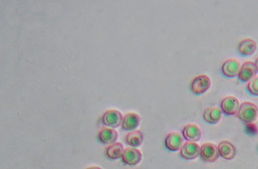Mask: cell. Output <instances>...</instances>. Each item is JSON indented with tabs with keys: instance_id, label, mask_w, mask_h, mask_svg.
<instances>
[{
	"instance_id": "cell-8",
	"label": "cell",
	"mask_w": 258,
	"mask_h": 169,
	"mask_svg": "<svg viewBox=\"0 0 258 169\" xmlns=\"http://www.w3.org/2000/svg\"><path fill=\"white\" fill-rule=\"evenodd\" d=\"M257 73L255 62L251 61H246L241 65L238 78L242 82H249L256 76Z\"/></svg>"
},
{
	"instance_id": "cell-16",
	"label": "cell",
	"mask_w": 258,
	"mask_h": 169,
	"mask_svg": "<svg viewBox=\"0 0 258 169\" xmlns=\"http://www.w3.org/2000/svg\"><path fill=\"white\" fill-rule=\"evenodd\" d=\"M222 111H221L220 107H210L205 109L203 113V118L206 122L209 124H216L220 121L221 117H222Z\"/></svg>"
},
{
	"instance_id": "cell-17",
	"label": "cell",
	"mask_w": 258,
	"mask_h": 169,
	"mask_svg": "<svg viewBox=\"0 0 258 169\" xmlns=\"http://www.w3.org/2000/svg\"><path fill=\"white\" fill-rule=\"evenodd\" d=\"M126 143L133 148L140 147L143 142V135L139 130L129 132L126 136Z\"/></svg>"
},
{
	"instance_id": "cell-13",
	"label": "cell",
	"mask_w": 258,
	"mask_h": 169,
	"mask_svg": "<svg viewBox=\"0 0 258 169\" xmlns=\"http://www.w3.org/2000/svg\"><path fill=\"white\" fill-rule=\"evenodd\" d=\"M258 44L255 40L252 38H244L240 41L238 46V50L242 56H250L254 54L257 50Z\"/></svg>"
},
{
	"instance_id": "cell-19",
	"label": "cell",
	"mask_w": 258,
	"mask_h": 169,
	"mask_svg": "<svg viewBox=\"0 0 258 169\" xmlns=\"http://www.w3.org/2000/svg\"><path fill=\"white\" fill-rule=\"evenodd\" d=\"M247 90L250 94L258 96V75L255 76L247 84Z\"/></svg>"
},
{
	"instance_id": "cell-10",
	"label": "cell",
	"mask_w": 258,
	"mask_h": 169,
	"mask_svg": "<svg viewBox=\"0 0 258 169\" xmlns=\"http://www.w3.org/2000/svg\"><path fill=\"white\" fill-rule=\"evenodd\" d=\"M142 155L140 151L133 147H129L124 150L121 158L126 165L136 166L142 161Z\"/></svg>"
},
{
	"instance_id": "cell-9",
	"label": "cell",
	"mask_w": 258,
	"mask_h": 169,
	"mask_svg": "<svg viewBox=\"0 0 258 169\" xmlns=\"http://www.w3.org/2000/svg\"><path fill=\"white\" fill-rule=\"evenodd\" d=\"M241 64L236 58H229L223 63L221 71L223 74L228 78H234L239 75Z\"/></svg>"
},
{
	"instance_id": "cell-15",
	"label": "cell",
	"mask_w": 258,
	"mask_h": 169,
	"mask_svg": "<svg viewBox=\"0 0 258 169\" xmlns=\"http://www.w3.org/2000/svg\"><path fill=\"white\" fill-rule=\"evenodd\" d=\"M118 133L116 130L110 127H104L98 133V139L102 144L111 145L116 143Z\"/></svg>"
},
{
	"instance_id": "cell-11",
	"label": "cell",
	"mask_w": 258,
	"mask_h": 169,
	"mask_svg": "<svg viewBox=\"0 0 258 169\" xmlns=\"http://www.w3.org/2000/svg\"><path fill=\"white\" fill-rule=\"evenodd\" d=\"M184 139L190 142H197L202 138V132L200 127L195 124H189L184 126L182 130Z\"/></svg>"
},
{
	"instance_id": "cell-21",
	"label": "cell",
	"mask_w": 258,
	"mask_h": 169,
	"mask_svg": "<svg viewBox=\"0 0 258 169\" xmlns=\"http://www.w3.org/2000/svg\"><path fill=\"white\" fill-rule=\"evenodd\" d=\"M87 169H102L100 168V167H89V168H87Z\"/></svg>"
},
{
	"instance_id": "cell-2",
	"label": "cell",
	"mask_w": 258,
	"mask_h": 169,
	"mask_svg": "<svg viewBox=\"0 0 258 169\" xmlns=\"http://www.w3.org/2000/svg\"><path fill=\"white\" fill-rule=\"evenodd\" d=\"M211 80L207 75H200L195 77L190 84V89L195 95H202L210 89Z\"/></svg>"
},
{
	"instance_id": "cell-1",
	"label": "cell",
	"mask_w": 258,
	"mask_h": 169,
	"mask_svg": "<svg viewBox=\"0 0 258 169\" xmlns=\"http://www.w3.org/2000/svg\"><path fill=\"white\" fill-rule=\"evenodd\" d=\"M236 116L244 124H253L258 118V107L253 103L246 101L240 105Z\"/></svg>"
},
{
	"instance_id": "cell-14",
	"label": "cell",
	"mask_w": 258,
	"mask_h": 169,
	"mask_svg": "<svg viewBox=\"0 0 258 169\" xmlns=\"http://www.w3.org/2000/svg\"><path fill=\"white\" fill-rule=\"evenodd\" d=\"M140 120V117L136 113H127L123 118L122 124H121L123 130L126 131H133L139 125Z\"/></svg>"
},
{
	"instance_id": "cell-6",
	"label": "cell",
	"mask_w": 258,
	"mask_h": 169,
	"mask_svg": "<svg viewBox=\"0 0 258 169\" xmlns=\"http://www.w3.org/2000/svg\"><path fill=\"white\" fill-rule=\"evenodd\" d=\"M183 141L184 137L182 134L178 132H170L165 137V147L170 152H177L183 146Z\"/></svg>"
},
{
	"instance_id": "cell-22",
	"label": "cell",
	"mask_w": 258,
	"mask_h": 169,
	"mask_svg": "<svg viewBox=\"0 0 258 169\" xmlns=\"http://www.w3.org/2000/svg\"></svg>"
},
{
	"instance_id": "cell-18",
	"label": "cell",
	"mask_w": 258,
	"mask_h": 169,
	"mask_svg": "<svg viewBox=\"0 0 258 169\" xmlns=\"http://www.w3.org/2000/svg\"><path fill=\"white\" fill-rule=\"evenodd\" d=\"M124 146L121 143L111 144L106 149V155L110 160H118L122 158L124 154Z\"/></svg>"
},
{
	"instance_id": "cell-20",
	"label": "cell",
	"mask_w": 258,
	"mask_h": 169,
	"mask_svg": "<svg viewBox=\"0 0 258 169\" xmlns=\"http://www.w3.org/2000/svg\"><path fill=\"white\" fill-rule=\"evenodd\" d=\"M255 64H256V69H257V71L258 73V57L256 58V61H255Z\"/></svg>"
},
{
	"instance_id": "cell-12",
	"label": "cell",
	"mask_w": 258,
	"mask_h": 169,
	"mask_svg": "<svg viewBox=\"0 0 258 169\" xmlns=\"http://www.w3.org/2000/svg\"><path fill=\"white\" fill-rule=\"evenodd\" d=\"M219 155L221 158L227 161L234 159L237 155V150L233 143L228 141H223L219 143Z\"/></svg>"
},
{
	"instance_id": "cell-4",
	"label": "cell",
	"mask_w": 258,
	"mask_h": 169,
	"mask_svg": "<svg viewBox=\"0 0 258 169\" xmlns=\"http://www.w3.org/2000/svg\"><path fill=\"white\" fill-rule=\"evenodd\" d=\"M240 104L239 99L234 96H227L223 98L220 104V108L224 115L231 116L236 115L239 111Z\"/></svg>"
},
{
	"instance_id": "cell-7",
	"label": "cell",
	"mask_w": 258,
	"mask_h": 169,
	"mask_svg": "<svg viewBox=\"0 0 258 169\" xmlns=\"http://www.w3.org/2000/svg\"><path fill=\"white\" fill-rule=\"evenodd\" d=\"M122 114L117 110H109L102 116V123L110 128H117L122 124Z\"/></svg>"
},
{
	"instance_id": "cell-3",
	"label": "cell",
	"mask_w": 258,
	"mask_h": 169,
	"mask_svg": "<svg viewBox=\"0 0 258 169\" xmlns=\"http://www.w3.org/2000/svg\"><path fill=\"white\" fill-rule=\"evenodd\" d=\"M199 156L204 162H216L220 156L218 146L213 143H205L201 147Z\"/></svg>"
},
{
	"instance_id": "cell-5",
	"label": "cell",
	"mask_w": 258,
	"mask_h": 169,
	"mask_svg": "<svg viewBox=\"0 0 258 169\" xmlns=\"http://www.w3.org/2000/svg\"><path fill=\"white\" fill-rule=\"evenodd\" d=\"M201 147L196 142L187 141L179 150L180 156L187 161L196 159L200 155Z\"/></svg>"
}]
</instances>
